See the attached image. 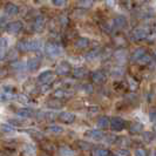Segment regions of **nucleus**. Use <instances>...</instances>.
<instances>
[{
    "mask_svg": "<svg viewBox=\"0 0 156 156\" xmlns=\"http://www.w3.org/2000/svg\"><path fill=\"white\" fill-rule=\"evenodd\" d=\"M23 151L25 156H35L37 155V148L32 144V143H27L23 147Z\"/></svg>",
    "mask_w": 156,
    "mask_h": 156,
    "instance_id": "14",
    "label": "nucleus"
},
{
    "mask_svg": "<svg viewBox=\"0 0 156 156\" xmlns=\"http://www.w3.org/2000/svg\"><path fill=\"white\" fill-rule=\"evenodd\" d=\"M113 23H114V26L117 27V28H123V27L127 26V19L123 16H119L114 19Z\"/></svg>",
    "mask_w": 156,
    "mask_h": 156,
    "instance_id": "18",
    "label": "nucleus"
},
{
    "mask_svg": "<svg viewBox=\"0 0 156 156\" xmlns=\"http://www.w3.org/2000/svg\"><path fill=\"white\" fill-rule=\"evenodd\" d=\"M79 146H80L81 149H88L90 147V144H89V143H86V142H79Z\"/></svg>",
    "mask_w": 156,
    "mask_h": 156,
    "instance_id": "47",
    "label": "nucleus"
},
{
    "mask_svg": "<svg viewBox=\"0 0 156 156\" xmlns=\"http://www.w3.org/2000/svg\"><path fill=\"white\" fill-rule=\"evenodd\" d=\"M8 125H11V126H23L25 125V122L23 121H20V120H16V119H9L8 120V122H7Z\"/></svg>",
    "mask_w": 156,
    "mask_h": 156,
    "instance_id": "35",
    "label": "nucleus"
},
{
    "mask_svg": "<svg viewBox=\"0 0 156 156\" xmlns=\"http://www.w3.org/2000/svg\"><path fill=\"white\" fill-rule=\"evenodd\" d=\"M60 155L61 156H75L76 153H75L73 149H70L69 147L62 146V147H60Z\"/></svg>",
    "mask_w": 156,
    "mask_h": 156,
    "instance_id": "26",
    "label": "nucleus"
},
{
    "mask_svg": "<svg viewBox=\"0 0 156 156\" xmlns=\"http://www.w3.org/2000/svg\"><path fill=\"white\" fill-rule=\"evenodd\" d=\"M90 79H92L93 82L100 85V83H103V82L106 81V75H105L102 72H94V73H92Z\"/></svg>",
    "mask_w": 156,
    "mask_h": 156,
    "instance_id": "13",
    "label": "nucleus"
},
{
    "mask_svg": "<svg viewBox=\"0 0 156 156\" xmlns=\"http://www.w3.org/2000/svg\"><path fill=\"white\" fill-rule=\"evenodd\" d=\"M70 61H72V62L81 63V58H72V59H70Z\"/></svg>",
    "mask_w": 156,
    "mask_h": 156,
    "instance_id": "50",
    "label": "nucleus"
},
{
    "mask_svg": "<svg viewBox=\"0 0 156 156\" xmlns=\"http://www.w3.org/2000/svg\"><path fill=\"white\" fill-rule=\"evenodd\" d=\"M150 121H151V122H154V121H155V113H154V112L150 114Z\"/></svg>",
    "mask_w": 156,
    "mask_h": 156,
    "instance_id": "51",
    "label": "nucleus"
},
{
    "mask_svg": "<svg viewBox=\"0 0 156 156\" xmlns=\"http://www.w3.org/2000/svg\"><path fill=\"white\" fill-rule=\"evenodd\" d=\"M47 107H48V108H51V109H53V110H56V109L62 108V103H61L60 101L51 100V101L47 102Z\"/></svg>",
    "mask_w": 156,
    "mask_h": 156,
    "instance_id": "28",
    "label": "nucleus"
},
{
    "mask_svg": "<svg viewBox=\"0 0 156 156\" xmlns=\"http://www.w3.org/2000/svg\"><path fill=\"white\" fill-rule=\"evenodd\" d=\"M16 48L23 51V52H39L44 48V42L39 39H30L19 41Z\"/></svg>",
    "mask_w": 156,
    "mask_h": 156,
    "instance_id": "1",
    "label": "nucleus"
},
{
    "mask_svg": "<svg viewBox=\"0 0 156 156\" xmlns=\"http://www.w3.org/2000/svg\"><path fill=\"white\" fill-rule=\"evenodd\" d=\"M73 75L75 76V78H83V76H86L87 75V69L86 68H83V67H78V68H74L73 69Z\"/></svg>",
    "mask_w": 156,
    "mask_h": 156,
    "instance_id": "24",
    "label": "nucleus"
},
{
    "mask_svg": "<svg viewBox=\"0 0 156 156\" xmlns=\"http://www.w3.org/2000/svg\"><path fill=\"white\" fill-rule=\"evenodd\" d=\"M150 61H151V59H150V56H149L148 54H146V55H144V56H143V58H142V59H140V60H139L137 62L141 63V65H147V63H149V62H150Z\"/></svg>",
    "mask_w": 156,
    "mask_h": 156,
    "instance_id": "39",
    "label": "nucleus"
},
{
    "mask_svg": "<svg viewBox=\"0 0 156 156\" xmlns=\"http://www.w3.org/2000/svg\"><path fill=\"white\" fill-rule=\"evenodd\" d=\"M40 67V60L37 58H32L26 62V69H28L30 72H35L37 69H39Z\"/></svg>",
    "mask_w": 156,
    "mask_h": 156,
    "instance_id": "11",
    "label": "nucleus"
},
{
    "mask_svg": "<svg viewBox=\"0 0 156 156\" xmlns=\"http://www.w3.org/2000/svg\"><path fill=\"white\" fill-rule=\"evenodd\" d=\"M85 136L87 139H92V140H102L105 137V134L100 129H89L85 133Z\"/></svg>",
    "mask_w": 156,
    "mask_h": 156,
    "instance_id": "7",
    "label": "nucleus"
},
{
    "mask_svg": "<svg viewBox=\"0 0 156 156\" xmlns=\"http://www.w3.org/2000/svg\"><path fill=\"white\" fill-rule=\"evenodd\" d=\"M21 30H23L21 21H12V23H7V27H6V31L9 34H18Z\"/></svg>",
    "mask_w": 156,
    "mask_h": 156,
    "instance_id": "6",
    "label": "nucleus"
},
{
    "mask_svg": "<svg viewBox=\"0 0 156 156\" xmlns=\"http://www.w3.org/2000/svg\"><path fill=\"white\" fill-rule=\"evenodd\" d=\"M134 156H148V154H147V151L144 149L139 148L134 151Z\"/></svg>",
    "mask_w": 156,
    "mask_h": 156,
    "instance_id": "41",
    "label": "nucleus"
},
{
    "mask_svg": "<svg viewBox=\"0 0 156 156\" xmlns=\"http://www.w3.org/2000/svg\"><path fill=\"white\" fill-rule=\"evenodd\" d=\"M5 13L9 16H16L19 13V7L14 4H7L6 7H5Z\"/></svg>",
    "mask_w": 156,
    "mask_h": 156,
    "instance_id": "16",
    "label": "nucleus"
},
{
    "mask_svg": "<svg viewBox=\"0 0 156 156\" xmlns=\"http://www.w3.org/2000/svg\"><path fill=\"white\" fill-rule=\"evenodd\" d=\"M12 68L16 72H23V70H26V63L21 62V61H19V62L16 61V62L12 63Z\"/></svg>",
    "mask_w": 156,
    "mask_h": 156,
    "instance_id": "29",
    "label": "nucleus"
},
{
    "mask_svg": "<svg viewBox=\"0 0 156 156\" xmlns=\"http://www.w3.org/2000/svg\"><path fill=\"white\" fill-rule=\"evenodd\" d=\"M88 45H89V40L87 39V38H79L75 41V44H74V46L79 48V49H83V48L88 47Z\"/></svg>",
    "mask_w": 156,
    "mask_h": 156,
    "instance_id": "19",
    "label": "nucleus"
},
{
    "mask_svg": "<svg viewBox=\"0 0 156 156\" xmlns=\"http://www.w3.org/2000/svg\"><path fill=\"white\" fill-rule=\"evenodd\" d=\"M107 142H108V143H113V142H115V141H116V137H115V136H112V135H109V136H107Z\"/></svg>",
    "mask_w": 156,
    "mask_h": 156,
    "instance_id": "49",
    "label": "nucleus"
},
{
    "mask_svg": "<svg viewBox=\"0 0 156 156\" xmlns=\"http://www.w3.org/2000/svg\"><path fill=\"white\" fill-rule=\"evenodd\" d=\"M59 120L63 123H68L69 125V123H73L75 121V115L69 113V112H62V113L59 114Z\"/></svg>",
    "mask_w": 156,
    "mask_h": 156,
    "instance_id": "10",
    "label": "nucleus"
},
{
    "mask_svg": "<svg viewBox=\"0 0 156 156\" xmlns=\"http://www.w3.org/2000/svg\"><path fill=\"white\" fill-rule=\"evenodd\" d=\"M70 72V65L69 62L62 61L55 67V74L58 75H67Z\"/></svg>",
    "mask_w": 156,
    "mask_h": 156,
    "instance_id": "8",
    "label": "nucleus"
},
{
    "mask_svg": "<svg viewBox=\"0 0 156 156\" xmlns=\"http://www.w3.org/2000/svg\"><path fill=\"white\" fill-rule=\"evenodd\" d=\"M79 6H83L82 8H89L90 6H93V2L92 1H80Z\"/></svg>",
    "mask_w": 156,
    "mask_h": 156,
    "instance_id": "44",
    "label": "nucleus"
},
{
    "mask_svg": "<svg viewBox=\"0 0 156 156\" xmlns=\"http://www.w3.org/2000/svg\"><path fill=\"white\" fill-rule=\"evenodd\" d=\"M143 137H144V140L147 141V142H150V141L154 140V134L153 133H146L143 135Z\"/></svg>",
    "mask_w": 156,
    "mask_h": 156,
    "instance_id": "46",
    "label": "nucleus"
},
{
    "mask_svg": "<svg viewBox=\"0 0 156 156\" xmlns=\"http://www.w3.org/2000/svg\"><path fill=\"white\" fill-rule=\"evenodd\" d=\"M16 99V88L13 86H2L0 90V102H7Z\"/></svg>",
    "mask_w": 156,
    "mask_h": 156,
    "instance_id": "3",
    "label": "nucleus"
},
{
    "mask_svg": "<svg viewBox=\"0 0 156 156\" xmlns=\"http://www.w3.org/2000/svg\"><path fill=\"white\" fill-rule=\"evenodd\" d=\"M51 89H52L51 85H42V86H41V88H40L41 93H44V94L49 93V92H51Z\"/></svg>",
    "mask_w": 156,
    "mask_h": 156,
    "instance_id": "43",
    "label": "nucleus"
},
{
    "mask_svg": "<svg viewBox=\"0 0 156 156\" xmlns=\"http://www.w3.org/2000/svg\"><path fill=\"white\" fill-rule=\"evenodd\" d=\"M109 126L112 128V130L121 132L126 128V121L123 119H120V117H114V119L109 120Z\"/></svg>",
    "mask_w": 156,
    "mask_h": 156,
    "instance_id": "5",
    "label": "nucleus"
},
{
    "mask_svg": "<svg viewBox=\"0 0 156 156\" xmlns=\"http://www.w3.org/2000/svg\"><path fill=\"white\" fill-rule=\"evenodd\" d=\"M7 45H8V40L6 38H0V48H5L6 49Z\"/></svg>",
    "mask_w": 156,
    "mask_h": 156,
    "instance_id": "45",
    "label": "nucleus"
},
{
    "mask_svg": "<svg viewBox=\"0 0 156 156\" xmlns=\"http://www.w3.org/2000/svg\"><path fill=\"white\" fill-rule=\"evenodd\" d=\"M146 54H147V51H146L143 47L137 48V49L134 51L133 54H132V60H133V61H139V60L142 59Z\"/></svg>",
    "mask_w": 156,
    "mask_h": 156,
    "instance_id": "15",
    "label": "nucleus"
},
{
    "mask_svg": "<svg viewBox=\"0 0 156 156\" xmlns=\"http://www.w3.org/2000/svg\"><path fill=\"white\" fill-rule=\"evenodd\" d=\"M128 82H129V87H130V89L132 90H135L137 86H139V83H137V81L133 78H128Z\"/></svg>",
    "mask_w": 156,
    "mask_h": 156,
    "instance_id": "36",
    "label": "nucleus"
},
{
    "mask_svg": "<svg viewBox=\"0 0 156 156\" xmlns=\"http://www.w3.org/2000/svg\"><path fill=\"white\" fill-rule=\"evenodd\" d=\"M80 90L85 94H90V93H93L94 88L90 83H85V85H82V86L80 87Z\"/></svg>",
    "mask_w": 156,
    "mask_h": 156,
    "instance_id": "32",
    "label": "nucleus"
},
{
    "mask_svg": "<svg viewBox=\"0 0 156 156\" xmlns=\"http://www.w3.org/2000/svg\"><path fill=\"white\" fill-rule=\"evenodd\" d=\"M27 133L31 135L32 137H34V139H44V134L39 132V130H37V129H27Z\"/></svg>",
    "mask_w": 156,
    "mask_h": 156,
    "instance_id": "31",
    "label": "nucleus"
},
{
    "mask_svg": "<svg viewBox=\"0 0 156 156\" xmlns=\"http://www.w3.org/2000/svg\"><path fill=\"white\" fill-rule=\"evenodd\" d=\"M46 129H47V132H49V133H52V134L63 133V128L59 125H49L46 127Z\"/></svg>",
    "mask_w": 156,
    "mask_h": 156,
    "instance_id": "20",
    "label": "nucleus"
},
{
    "mask_svg": "<svg viewBox=\"0 0 156 156\" xmlns=\"http://www.w3.org/2000/svg\"><path fill=\"white\" fill-rule=\"evenodd\" d=\"M92 156H110V153L108 149L98 148V149H94L93 150Z\"/></svg>",
    "mask_w": 156,
    "mask_h": 156,
    "instance_id": "27",
    "label": "nucleus"
},
{
    "mask_svg": "<svg viewBox=\"0 0 156 156\" xmlns=\"http://www.w3.org/2000/svg\"><path fill=\"white\" fill-rule=\"evenodd\" d=\"M52 5L55 6V7H65L66 5H67V2L66 1H63V0H55V1H52Z\"/></svg>",
    "mask_w": 156,
    "mask_h": 156,
    "instance_id": "38",
    "label": "nucleus"
},
{
    "mask_svg": "<svg viewBox=\"0 0 156 156\" xmlns=\"http://www.w3.org/2000/svg\"><path fill=\"white\" fill-rule=\"evenodd\" d=\"M55 117H56V114L54 112H51V110L45 112V120H53Z\"/></svg>",
    "mask_w": 156,
    "mask_h": 156,
    "instance_id": "40",
    "label": "nucleus"
},
{
    "mask_svg": "<svg viewBox=\"0 0 156 156\" xmlns=\"http://www.w3.org/2000/svg\"><path fill=\"white\" fill-rule=\"evenodd\" d=\"M16 114L23 119H31V117H34L35 112L31 108H20V109L16 110Z\"/></svg>",
    "mask_w": 156,
    "mask_h": 156,
    "instance_id": "12",
    "label": "nucleus"
},
{
    "mask_svg": "<svg viewBox=\"0 0 156 156\" xmlns=\"http://www.w3.org/2000/svg\"><path fill=\"white\" fill-rule=\"evenodd\" d=\"M149 32L144 27H136L133 31V37L136 40H143L148 37Z\"/></svg>",
    "mask_w": 156,
    "mask_h": 156,
    "instance_id": "9",
    "label": "nucleus"
},
{
    "mask_svg": "<svg viewBox=\"0 0 156 156\" xmlns=\"http://www.w3.org/2000/svg\"><path fill=\"white\" fill-rule=\"evenodd\" d=\"M100 53H101V49H100V48H95L93 51L88 52L85 58H86L87 61H93V60H95L96 58H99V56L101 55Z\"/></svg>",
    "mask_w": 156,
    "mask_h": 156,
    "instance_id": "17",
    "label": "nucleus"
},
{
    "mask_svg": "<svg viewBox=\"0 0 156 156\" xmlns=\"http://www.w3.org/2000/svg\"><path fill=\"white\" fill-rule=\"evenodd\" d=\"M6 58V49L5 48H0V60Z\"/></svg>",
    "mask_w": 156,
    "mask_h": 156,
    "instance_id": "48",
    "label": "nucleus"
},
{
    "mask_svg": "<svg viewBox=\"0 0 156 156\" xmlns=\"http://www.w3.org/2000/svg\"><path fill=\"white\" fill-rule=\"evenodd\" d=\"M44 25H45V20H44V18H37L35 19V21L33 23V30L37 32L41 31L42 28H44Z\"/></svg>",
    "mask_w": 156,
    "mask_h": 156,
    "instance_id": "23",
    "label": "nucleus"
},
{
    "mask_svg": "<svg viewBox=\"0 0 156 156\" xmlns=\"http://www.w3.org/2000/svg\"><path fill=\"white\" fill-rule=\"evenodd\" d=\"M114 58L116 59L119 62H123L127 59V51L125 49H119L114 53Z\"/></svg>",
    "mask_w": 156,
    "mask_h": 156,
    "instance_id": "21",
    "label": "nucleus"
},
{
    "mask_svg": "<svg viewBox=\"0 0 156 156\" xmlns=\"http://www.w3.org/2000/svg\"><path fill=\"white\" fill-rule=\"evenodd\" d=\"M98 127L100 128V129H106L107 127H109V119L107 116H102L100 117L99 120H98Z\"/></svg>",
    "mask_w": 156,
    "mask_h": 156,
    "instance_id": "25",
    "label": "nucleus"
},
{
    "mask_svg": "<svg viewBox=\"0 0 156 156\" xmlns=\"http://www.w3.org/2000/svg\"><path fill=\"white\" fill-rule=\"evenodd\" d=\"M63 48L59 44L54 42H48L45 45V53L51 58H59L63 54Z\"/></svg>",
    "mask_w": 156,
    "mask_h": 156,
    "instance_id": "2",
    "label": "nucleus"
},
{
    "mask_svg": "<svg viewBox=\"0 0 156 156\" xmlns=\"http://www.w3.org/2000/svg\"><path fill=\"white\" fill-rule=\"evenodd\" d=\"M16 99L18 100V102H20V103H23V105H28L30 103V99L25 95V94H18L16 95Z\"/></svg>",
    "mask_w": 156,
    "mask_h": 156,
    "instance_id": "33",
    "label": "nucleus"
},
{
    "mask_svg": "<svg viewBox=\"0 0 156 156\" xmlns=\"http://www.w3.org/2000/svg\"><path fill=\"white\" fill-rule=\"evenodd\" d=\"M11 59H14V58H16V51H12V52H11Z\"/></svg>",
    "mask_w": 156,
    "mask_h": 156,
    "instance_id": "52",
    "label": "nucleus"
},
{
    "mask_svg": "<svg viewBox=\"0 0 156 156\" xmlns=\"http://www.w3.org/2000/svg\"><path fill=\"white\" fill-rule=\"evenodd\" d=\"M55 80V74L52 70H45L42 73H40L38 76V81L41 82L42 85H51Z\"/></svg>",
    "mask_w": 156,
    "mask_h": 156,
    "instance_id": "4",
    "label": "nucleus"
},
{
    "mask_svg": "<svg viewBox=\"0 0 156 156\" xmlns=\"http://www.w3.org/2000/svg\"><path fill=\"white\" fill-rule=\"evenodd\" d=\"M142 129H143V125L140 122H134L130 125V128H129V130L132 133H140Z\"/></svg>",
    "mask_w": 156,
    "mask_h": 156,
    "instance_id": "30",
    "label": "nucleus"
},
{
    "mask_svg": "<svg viewBox=\"0 0 156 156\" xmlns=\"http://www.w3.org/2000/svg\"><path fill=\"white\" fill-rule=\"evenodd\" d=\"M0 129L2 132H5V133H12V132H14V127L8 125V123H1L0 125Z\"/></svg>",
    "mask_w": 156,
    "mask_h": 156,
    "instance_id": "34",
    "label": "nucleus"
},
{
    "mask_svg": "<svg viewBox=\"0 0 156 156\" xmlns=\"http://www.w3.org/2000/svg\"><path fill=\"white\" fill-rule=\"evenodd\" d=\"M115 155L116 156H130V151L127 150V149H119L115 151Z\"/></svg>",
    "mask_w": 156,
    "mask_h": 156,
    "instance_id": "37",
    "label": "nucleus"
},
{
    "mask_svg": "<svg viewBox=\"0 0 156 156\" xmlns=\"http://www.w3.org/2000/svg\"><path fill=\"white\" fill-rule=\"evenodd\" d=\"M70 95H72V93H69V90H67V89H56L54 92V96L56 99H65V98H68Z\"/></svg>",
    "mask_w": 156,
    "mask_h": 156,
    "instance_id": "22",
    "label": "nucleus"
},
{
    "mask_svg": "<svg viewBox=\"0 0 156 156\" xmlns=\"http://www.w3.org/2000/svg\"><path fill=\"white\" fill-rule=\"evenodd\" d=\"M112 74H113L114 76H120V75H122V74H123V69H121L120 67H117V68H113V69H112Z\"/></svg>",
    "mask_w": 156,
    "mask_h": 156,
    "instance_id": "42",
    "label": "nucleus"
}]
</instances>
